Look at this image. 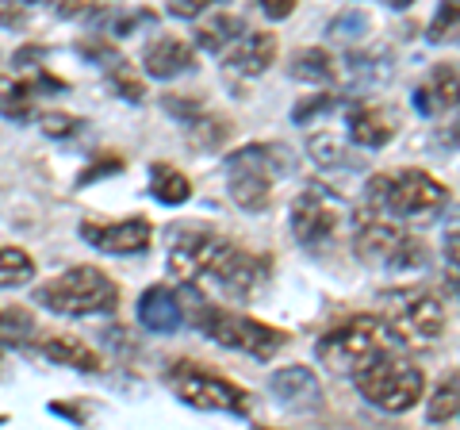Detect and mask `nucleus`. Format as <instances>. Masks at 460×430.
Returning a JSON list of instances; mask_svg holds the SVG:
<instances>
[{
    "instance_id": "17",
    "label": "nucleus",
    "mask_w": 460,
    "mask_h": 430,
    "mask_svg": "<svg viewBox=\"0 0 460 430\" xmlns=\"http://www.w3.org/2000/svg\"><path fill=\"white\" fill-rule=\"evenodd\" d=\"M349 139L365 150H380L395 139V120L376 104H357L349 108Z\"/></svg>"
},
{
    "instance_id": "27",
    "label": "nucleus",
    "mask_w": 460,
    "mask_h": 430,
    "mask_svg": "<svg viewBox=\"0 0 460 430\" xmlns=\"http://www.w3.org/2000/svg\"><path fill=\"white\" fill-rule=\"evenodd\" d=\"M307 150H311V157H314V162H319L323 169H341L345 166V147H341V142L334 139V135H319V131H314L311 139H307Z\"/></svg>"
},
{
    "instance_id": "23",
    "label": "nucleus",
    "mask_w": 460,
    "mask_h": 430,
    "mask_svg": "<svg viewBox=\"0 0 460 430\" xmlns=\"http://www.w3.org/2000/svg\"><path fill=\"white\" fill-rule=\"evenodd\" d=\"M150 193H154V200L177 208V204H189L192 200V181L184 177L177 166H154L150 169Z\"/></svg>"
},
{
    "instance_id": "5",
    "label": "nucleus",
    "mask_w": 460,
    "mask_h": 430,
    "mask_svg": "<svg viewBox=\"0 0 460 430\" xmlns=\"http://www.w3.org/2000/svg\"><path fill=\"white\" fill-rule=\"evenodd\" d=\"M196 327L211 342H219L223 350H238L246 357H257V362H269V357L280 354V346H284V331H277V327L250 319V315H242V311L211 308V304L196 308Z\"/></svg>"
},
{
    "instance_id": "14",
    "label": "nucleus",
    "mask_w": 460,
    "mask_h": 430,
    "mask_svg": "<svg viewBox=\"0 0 460 430\" xmlns=\"http://www.w3.org/2000/svg\"><path fill=\"white\" fill-rule=\"evenodd\" d=\"M277 35L272 31H246L234 47H230L223 54V66H226V74H234V77H261L265 69L277 62Z\"/></svg>"
},
{
    "instance_id": "13",
    "label": "nucleus",
    "mask_w": 460,
    "mask_h": 430,
    "mask_svg": "<svg viewBox=\"0 0 460 430\" xmlns=\"http://www.w3.org/2000/svg\"><path fill=\"white\" fill-rule=\"evenodd\" d=\"M81 235L104 254H142L154 238V227L146 219H115V223H84Z\"/></svg>"
},
{
    "instance_id": "3",
    "label": "nucleus",
    "mask_w": 460,
    "mask_h": 430,
    "mask_svg": "<svg viewBox=\"0 0 460 430\" xmlns=\"http://www.w3.org/2000/svg\"><path fill=\"white\" fill-rule=\"evenodd\" d=\"M353 242H357V254H361L368 265H376V269L407 273V269H422L426 265V246L422 242L411 238L395 219H384L380 211H372L365 204L353 211Z\"/></svg>"
},
{
    "instance_id": "26",
    "label": "nucleus",
    "mask_w": 460,
    "mask_h": 430,
    "mask_svg": "<svg viewBox=\"0 0 460 430\" xmlns=\"http://www.w3.org/2000/svg\"><path fill=\"white\" fill-rule=\"evenodd\" d=\"M456 408H460V381H456V372H453V377H445L438 384V392L429 396L426 419L429 423H453L456 419Z\"/></svg>"
},
{
    "instance_id": "22",
    "label": "nucleus",
    "mask_w": 460,
    "mask_h": 430,
    "mask_svg": "<svg viewBox=\"0 0 460 430\" xmlns=\"http://www.w3.org/2000/svg\"><path fill=\"white\" fill-rule=\"evenodd\" d=\"M0 116L4 120H31L35 116V85L16 74L0 77Z\"/></svg>"
},
{
    "instance_id": "28",
    "label": "nucleus",
    "mask_w": 460,
    "mask_h": 430,
    "mask_svg": "<svg viewBox=\"0 0 460 430\" xmlns=\"http://www.w3.org/2000/svg\"><path fill=\"white\" fill-rule=\"evenodd\" d=\"M35 331V319H31V311H23V308H0V342H12V338H27Z\"/></svg>"
},
{
    "instance_id": "7",
    "label": "nucleus",
    "mask_w": 460,
    "mask_h": 430,
    "mask_svg": "<svg viewBox=\"0 0 460 430\" xmlns=\"http://www.w3.org/2000/svg\"><path fill=\"white\" fill-rule=\"evenodd\" d=\"M392 342L402 346H429L445 335V304L434 292H399L380 311Z\"/></svg>"
},
{
    "instance_id": "15",
    "label": "nucleus",
    "mask_w": 460,
    "mask_h": 430,
    "mask_svg": "<svg viewBox=\"0 0 460 430\" xmlns=\"http://www.w3.org/2000/svg\"><path fill=\"white\" fill-rule=\"evenodd\" d=\"M192 66H196V50H192V42H184L181 35L154 39L146 54H142V69H146V77H154V81H172V77L189 74Z\"/></svg>"
},
{
    "instance_id": "11",
    "label": "nucleus",
    "mask_w": 460,
    "mask_h": 430,
    "mask_svg": "<svg viewBox=\"0 0 460 430\" xmlns=\"http://www.w3.org/2000/svg\"><path fill=\"white\" fill-rule=\"evenodd\" d=\"M265 277H269V262L250 254V250H242V246H230L219 257V265L211 269V281L219 284L230 300H253L261 292Z\"/></svg>"
},
{
    "instance_id": "32",
    "label": "nucleus",
    "mask_w": 460,
    "mask_h": 430,
    "mask_svg": "<svg viewBox=\"0 0 460 430\" xmlns=\"http://www.w3.org/2000/svg\"><path fill=\"white\" fill-rule=\"evenodd\" d=\"M265 12L272 20H284V16H292V12H296V4H292V0H269Z\"/></svg>"
},
{
    "instance_id": "8",
    "label": "nucleus",
    "mask_w": 460,
    "mask_h": 430,
    "mask_svg": "<svg viewBox=\"0 0 460 430\" xmlns=\"http://www.w3.org/2000/svg\"><path fill=\"white\" fill-rule=\"evenodd\" d=\"M169 389L189 408H199V411H238V415L246 411V392L238 384H230L219 372L192 362H177L169 369Z\"/></svg>"
},
{
    "instance_id": "30",
    "label": "nucleus",
    "mask_w": 460,
    "mask_h": 430,
    "mask_svg": "<svg viewBox=\"0 0 460 430\" xmlns=\"http://www.w3.org/2000/svg\"><path fill=\"white\" fill-rule=\"evenodd\" d=\"M204 12H208V0H169V16L204 20Z\"/></svg>"
},
{
    "instance_id": "29",
    "label": "nucleus",
    "mask_w": 460,
    "mask_h": 430,
    "mask_svg": "<svg viewBox=\"0 0 460 430\" xmlns=\"http://www.w3.org/2000/svg\"><path fill=\"white\" fill-rule=\"evenodd\" d=\"M39 123H42V131H47L50 139H74L81 131V120L77 116H66V112H47Z\"/></svg>"
},
{
    "instance_id": "24",
    "label": "nucleus",
    "mask_w": 460,
    "mask_h": 430,
    "mask_svg": "<svg viewBox=\"0 0 460 430\" xmlns=\"http://www.w3.org/2000/svg\"><path fill=\"white\" fill-rule=\"evenodd\" d=\"M292 74L299 81H334L338 77V66H334V54L323 50V47H304L292 58Z\"/></svg>"
},
{
    "instance_id": "25",
    "label": "nucleus",
    "mask_w": 460,
    "mask_h": 430,
    "mask_svg": "<svg viewBox=\"0 0 460 430\" xmlns=\"http://www.w3.org/2000/svg\"><path fill=\"white\" fill-rule=\"evenodd\" d=\"M27 281H35L31 254L20 246H0V289H20Z\"/></svg>"
},
{
    "instance_id": "18",
    "label": "nucleus",
    "mask_w": 460,
    "mask_h": 430,
    "mask_svg": "<svg viewBox=\"0 0 460 430\" xmlns=\"http://www.w3.org/2000/svg\"><path fill=\"white\" fill-rule=\"evenodd\" d=\"M414 104H419L426 116L453 108V104H456V66H453V62L434 66V74H429V77L419 85V89H414Z\"/></svg>"
},
{
    "instance_id": "16",
    "label": "nucleus",
    "mask_w": 460,
    "mask_h": 430,
    "mask_svg": "<svg viewBox=\"0 0 460 430\" xmlns=\"http://www.w3.org/2000/svg\"><path fill=\"white\" fill-rule=\"evenodd\" d=\"M138 323L154 335H172L184 323V304L169 284H154L138 296Z\"/></svg>"
},
{
    "instance_id": "10",
    "label": "nucleus",
    "mask_w": 460,
    "mask_h": 430,
    "mask_svg": "<svg viewBox=\"0 0 460 430\" xmlns=\"http://www.w3.org/2000/svg\"><path fill=\"white\" fill-rule=\"evenodd\" d=\"M230 250V242L211 235V231H184L169 246V273L181 284H196L199 277H211V269L219 265V257Z\"/></svg>"
},
{
    "instance_id": "6",
    "label": "nucleus",
    "mask_w": 460,
    "mask_h": 430,
    "mask_svg": "<svg viewBox=\"0 0 460 430\" xmlns=\"http://www.w3.org/2000/svg\"><path fill=\"white\" fill-rule=\"evenodd\" d=\"M357 392H361L372 408H380L387 415H402L411 411L426 392V372L407 362V357L384 354L376 365H368L357 377Z\"/></svg>"
},
{
    "instance_id": "20",
    "label": "nucleus",
    "mask_w": 460,
    "mask_h": 430,
    "mask_svg": "<svg viewBox=\"0 0 460 430\" xmlns=\"http://www.w3.org/2000/svg\"><path fill=\"white\" fill-rule=\"evenodd\" d=\"M242 35H246V20L234 16V12H215V16H208L204 23H199L196 47L211 50V54H226Z\"/></svg>"
},
{
    "instance_id": "21",
    "label": "nucleus",
    "mask_w": 460,
    "mask_h": 430,
    "mask_svg": "<svg viewBox=\"0 0 460 430\" xmlns=\"http://www.w3.org/2000/svg\"><path fill=\"white\" fill-rule=\"evenodd\" d=\"M272 392H277L288 408H307L319 399V381H314L311 369L292 365V369H280L277 377H272Z\"/></svg>"
},
{
    "instance_id": "1",
    "label": "nucleus",
    "mask_w": 460,
    "mask_h": 430,
    "mask_svg": "<svg viewBox=\"0 0 460 430\" xmlns=\"http://www.w3.org/2000/svg\"><path fill=\"white\" fill-rule=\"evenodd\" d=\"M449 204V189L429 177L426 169H399V174H376L368 181L365 208L380 211L384 219L434 223Z\"/></svg>"
},
{
    "instance_id": "19",
    "label": "nucleus",
    "mask_w": 460,
    "mask_h": 430,
    "mask_svg": "<svg viewBox=\"0 0 460 430\" xmlns=\"http://www.w3.org/2000/svg\"><path fill=\"white\" fill-rule=\"evenodd\" d=\"M39 350H42V357H50V362H58V365H69L77 372H100V354L81 338L50 335V338L39 342Z\"/></svg>"
},
{
    "instance_id": "4",
    "label": "nucleus",
    "mask_w": 460,
    "mask_h": 430,
    "mask_svg": "<svg viewBox=\"0 0 460 430\" xmlns=\"http://www.w3.org/2000/svg\"><path fill=\"white\" fill-rule=\"evenodd\" d=\"M35 300L47 311L81 319V315H100V311L115 308L119 292H115V281L104 273V269L74 265V269H66V273H58L54 281H47L42 289H35Z\"/></svg>"
},
{
    "instance_id": "2",
    "label": "nucleus",
    "mask_w": 460,
    "mask_h": 430,
    "mask_svg": "<svg viewBox=\"0 0 460 430\" xmlns=\"http://www.w3.org/2000/svg\"><path fill=\"white\" fill-rule=\"evenodd\" d=\"M392 346V335L380 315H353V319L338 323L334 331H326L314 346V357L323 362V369L338 372V377H361L368 365H376Z\"/></svg>"
},
{
    "instance_id": "31",
    "label": "nucleus",
    "mask_w": 460,
    "mask_h": 430,
    "mask_svg": "<svg viewBox=\"0 0 460 430\" xmlns=\"http://www.w3.org/2000/svg\"><path fill=\"white\" fill-rule=\"evenodd\" d=\"M27 20V8L23 4H8V0H0V27H16Z\"/></svg>"
},
{
    "instance_id": "12",
    "label": "nucleus",
    "mask_w": 460,
    "mask_h": 430,
    "mask_svg": "<svg viewBox=\"0 0 460 430\" xmlns=\"http://www.w3.org/2000/svg\"><path fill=\"white\" fill-rule=\"evenodd\" d=\"M338 231V208L330 204V200L323 193H304L292 204V235L299 246H323V242H330Z\"/></svg>"
},
{
    "instance_id": "9",
    "label": "nucleus",
    "mask_w": 460,
    "mask_h": 430,
    "mask_svg": "<svg viewBox=\"0 0 460 430\" xmlns=\"http://www.w3.org/2000/svg\"><path fill=\"white\" fill-rule=\"evenodd\" d=\"M277 162L269 157V147H242L226 157V193L238 208L261 211L272 200Z\"/></svg>"
}]
</instances>
